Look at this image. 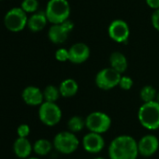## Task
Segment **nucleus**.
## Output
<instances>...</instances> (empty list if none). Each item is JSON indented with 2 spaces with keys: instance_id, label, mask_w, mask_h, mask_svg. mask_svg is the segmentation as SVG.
Instances as JSON below:
<instances>
[{
  "instance_id": "bb28decb",
  "label": "nucleus",
  "mask_w": 159,
  "mask_h": 159,
  "mask_svg": "<svg viewBox=\"0 0 159 159\" xmlns=\"http://www.w3.org/2000/svg\"><path fill=\"white\" fill-rule=\"evenodd\" d=\"M151 21H152V25L154 27V29L159 32V9L154 10V11L152 14Z\"/></svg>"
},
{
  "instance_id": "f3484780",
  "label": "nucleus",
  "mask_w": 159,
  "mask_h": 159,
  "mask_svg": "<svg viewBox=\"0 0 159 159\" xmlns=\"http://www.w3.org/2000/svg\"><path fill=\"white\" fill-rule=\"evenodd\" d=\"M110 65L111 67L122 74L126 71L128 61L124 53H122L121 52H114L110 56Z\"/></svg>"
},
{
  "instance_id": "c756f323",
  "label": "nucleus",
  "mask_w": 159,
  "mask_h": 159,
  "mask_svg": "<svg viewBox=\"0 0 159 159\" xmlns=\"http://www.w3.org/2000/svg\"><path fill=\"white\" fill-rule=\"evenodd\" d=\"M92 159H106V158H104V157H102V156H97V157H94V158H92Z\"/></svg>"
},
{
  "instance_id": "f03ea898",
  "label": "nucleus",
  "mask_w": 159,
  "mask_h": 159,
  "mask_svg": "<svg viewBox=\"0 0 159 159\" xmlns=\"http://www.w3.org/2000/svg\"><path fill=\"white\" fill-rule=\"evenodd\" d=\"M139 124L147 130L159 129V103L156 100L143 103L138 111Z\"/></svg>"
},
{
  "instance_id": "7c9ffc66",
  "label": "nucleus",
  "mask_w": 159,
  "mask_h": 159,
  "mask_svg": "<svg viewBox=\"0 0 159 159\" xmlns=\"http://www.w3.org/2000/svg\"><path fill=\"white\" fill-rule=\"evenodd\" d=\"M156 101L159 103V92L157 93V97H156Z\"/></svg>"
},
{
  "instance_id": "ddd939ff",
  "label": "nucleus",
  "mask_w": 159,
  "mask_h": 159,
  "mask_svg": "<svg viewBox=\"0 0 159 159\" xmlns=\"http://www.w3.org/2000/svg\"><path fill=\"white\" fill-rule=\"evenodd\" d=\"M22 98L29 106H40L44 102L43 91L37 86H27L22 93Z\"/></svg>"
},
{
  "instance_id": "412c9836",
  "label": "nucleus",
  "mask_w": 159,
  "mask_h": 159,
  "mask_svg": "<svg viewBox=\"0 0 159 159\" xmlns=\"http://www.w3.org/2000/svg\"><path fill=\"white\" fill-rule=\"evenodd\" d=\"M156 97H157V91L152 85H145L140 89L139 98L143 101V103L156 100Z\"/></svg>"
},
{
  "instance_id": "5701e85b",
  "label": "nucleus",
  "mask_w": 159,
  "mask_h": 159,
  "mask_svg": "<svg viewBox=\"0 0 159 159\" xmlns=\"http://www.w3.org/2000/svg\"><path fill=\"white\" fill-rule=\"evenodd\" d=\"M21 8L26 13H35L39 9V1L38 0H23Z\"/></svg>"
},
{
  "instance_id": "423d86ee",
  "label": "nucleus",
  "mask_w": 159,
  "mask_h": 159,
  "mask_svg": "<svg viewBox=\"0 0 159 159\" xmlns=\"http://www.w3.org/2000/svg\"><path fill=\"white\" fill-rule=\"evenodd\" d=\"M85 126L91 132L104 134L111 126V118L103 111H93L86 116Z\"/></svg>"
},
{
  "instance_id": "2f4dec72",
  "label": "nucleus",
  "mask_w": 159,
  "mask_h": 159,
  "mask_svg": "<svg viewBox=\"0 0 159 159\" xmlns=\"http://www.w3.org/2000/svg\"><path fill=\"white\" fill-rule=\"evenodd\" d=\"M25 159H39V157H27Z\"/></svg>"
},
{
  "instance_id": "a211bd4d",
  "label": "nucleus",
  "mask_w": 159,
  "mask_h": 159,
  "mask_svg": "<svg viewBox=\"0 0 159 159\" xmlns=\"http://www.w3.org/2000/svg\"><path fill=\"white\" fill-rule=\"evenodd\" d=\"M58 88H59L61 97L66 98L74 97L79 91L78 83L73 79H66V80H64V81L60 84Z\"/></svg>"
},
{
  "instance_id": "7ed1b4c3",
  "label": "nucleus",
  "mask_w": 159,
  "mask_h": 159,
  "mask_svg": "<svg viewBox=\"0 0 159 159\" xmlns=\"http://www.w3.org/2000/svg\"><path fill=\"white\" fill-rule=\"evenodd\" d=\"M45 14L52 25L62 24L69 18L70 5L67 0H49Z\"/></svg>"
},
{
  "instance_id": "4468645a",
  "label": "nucleus",
  "mask_w": 159,
  "mask_h": 159,
  "mask_svg": "<svg viewBox=\"0 0 159 159\" xmlns=\"http://www.w3.org/2000/svg\"><path fill=\"white\" fill-rule=\"evenodd\" d=\"M13 151L17 157L25 159L29 157L33 152V145L27 139V138L18 137V139L13 143Z\"/></svg>"
},
{
  "instance_id": "20e7f679",
  "label": "nucleus",
  "mask_w": 159,
  "mask_h": 159,
  "mask_svg": "<svg viewBox=\"0 0 159 159\" xmlns=\"http://www.w3.org/2000/svg\"><path fill=\"white\" fill-rule=\"evenodd\" d=\"M80 139L75 133L67 130L57 133L53 138V148L62 154H71L80 146Z\"/></svg>"
},
{
  "instance_id": "0eeeda50",
  "label": "nucleus",
  "mask_w": 159,
  "mask_h": 159,
  "mask_svg": "<svg viewBox=\"0 0 159 159\" xmlns=\"http://www.w3.org/2000/svg\"><path fill=\"white\" fill-rule=\"evenodd\" d=\"M39 118L45 125L54 126L62 119V111L55 102L44 101L39 106Z\"/></svg>"
},
{
  "instance_id": "f8f14e48",
  "label": "nucleus",
  "mask_w": 159,
  "mask_h": 159,
  "mask_svg": "<svg viewBox=\"0 0 159 159\" xmlns=\"http://www.w3.org/2000/svg\"><path fill=\"white\" fill-rule=\"evenodd\" d=\"M68 54L69 62H71L72 64L80 65L88 60L91 54V51L88 45H86L85 43L78 42L73 44L68 49Z\"/></svg>"
},
{
  "instance_id": "4be33fe9",
  "label": "nucleus",
  "mask_w": 159,
  "mask_h": 159,
  "mask_svg": "<svg viewBox=\"0 0 159 159\" xmlns=\"http://www.w3.org/2000/svg\"><path fill=\"white\" fill-rule=\"evenodd\" d=\"M61 94L59 91V88L54 85H48L43 90V97L44 101L48 102H56L58 98H60Z\"/></svg>"
},
{
  "instance_id": "f257e3e1",
  "label": "nucleus",
  "mask_w": 159,
  "mask_h": 159,
  "mask_svg": "<svg viewBox=\"0 0 159 159\" xmlns=\"http://www.w3.org/2000/svg\"><path fill=\"white\" fill-rule=\"evenodd\" d=\"M109 159H137L139 155L138 141L129 135L114 138L108 147Z\"/></svg>"
},
{
  "instance_id": "39448f33",
  "label": "nucleus",
  "mask_w": 159,
  "mask_h": 159,
  "mask_svg": "<svg viewBox=\"0 0 159 159\" xmlns=\"http://www.w3.org/2000/svg\"><path fill=\"white\" fill-rule=\"evenodd\" d=\"M27 13L20 8L11 9L5 15L4 25L6 28L13 33H18L23 31L27 26Z\"/></svg>"
},
{
  "instance_id": "473e14b6",
  "label": "nucleus",
  "mask_w": 159,
  "mask_h": 159,
  "mask_svg": "<svg viewBox=\"0 0 159 159\" xmlns=\"http://www.w3.org/2000/svg\"><path fill=\"white\" fill-rule=\"evenodd\" d=\"M0 1H1V0H0Z\"/></svg>"
},
{
  "instance_id": "9d476101",
  "label": "nucleus",
  "mask_w": 159,
  "mask_h": 159,
  "mask_svg": "<svg viewBox=\"0 0 159 159\" xmlns=\"http://www.w3.org/2000/svg\"><path fill=\"white\" fill-rule=\"evenodd\" d=\"M82 145L85 152L96 154L102 152V150L105 148V139L102 134L89 131V133L84 136Z\"/></svg>"
},
{
  "instance_id": "6e6552de",
  "label": "nucleus",
  "mask_w": 159,
  "mask_h": 159,
  "mask_svg": "<svg viewBox=\"0 0 159 159\" xmlns=\"http://www.w3.org/2000/svg\"><path fill=\"white\" fill-rule=\"evenodd\" d=\"M121 77V73L110 66L102 68L98 72L95 82L99 89L108 91L119 85Z\"/></svg>"
},
{
  "instance_id": "aec40b11",
  "label": "nucleus",
  "mask_w": 159,
  "mask_h": 159,
  "mask_svg": "<svg viewBox=\"0 0 159 159\" xmlns=\"http://www.w3.org/2000/svg\"><path fill=\"white\" fill-rule=\"evenodd\" d=\"M86 127L85 126V119H84L82 116L74 115L72 116L68 122H67V128L69 131L73 133H80L83 131V129Z\"/></svg>"
},
{
  "instance_id": "a878e982",
  "label": "nucleus",
  "mask_w": 159,
  "mask_h": 159,
  "mask_svg": "<svg viewBox=\"0 0 159 159\" xmlns=\"http://www.w3.org/2000/svg\"><path fill=\"white\" fill-rule=\"evenodd\" d=\"M30 134V127L26 124H23L17 128V135L20 138H27Z\"/></svg>"
},
{
  "instance_id": "cd10ccee",
  "label": "nucleus",
  "mask_w": 159,
  "mask_h": 159,
  "mask_svg": "<svg viewBox=\"0 0 159 159\" xmlns=\"http://www.w3.org/2000/svg\"><path fill=\"white\" fill-rule=\"evenodd\" d=\"M146 3L152 10L159 9V0H146Z\"/></svg>"
},
{
  "instance_id": "b1692460",
  "label": "nucleus",
  "mask_w": 159,
  "mask_h": 159,
  "mask_svg": "<svg viewBox=\"0 0 159 159\" xmlns=\"http://www.w3.org/2000/svg\"><path fill=\"white\" fill-rule=\"evenodd\" d=\"M133 84H134L133 80L129 76H122L120 79L118 86H120V88L125 90V91H128L132 88Z\"/></svg>"
},
{
  "instance_id": "c85d7f7f",
  "label": "nucleus",
  "mask_w": 159,
  "mask_h": 159,
  "mask_svg": "<svg viewBox=\"0 0 159 159\" xmlns=\"http://www.w3.org/2000/svg\"><path fill=\"white\" fill-rule=\"evenodd\" d=\"M62 25H63V26L66 28V30L68 33H70V32L73 30V28H74V24H73L69 19H67L66 21H65L64 23H62Z\"/></svg>"
},
{
  "instance_id": "393cba45",
  "label": "nucleus",
  "mask_w": 159,
  "mask_h": 159,
  "mask_svg": "<svg viewBox=\"0 0 159 159\" xmlns=\"http://www.w3.org/2000/svg\"><path fill=\"white\" fill-rule=\"evenodd\" d=\"M55 59L59 62H66L69 60L68 50L65 48H59L55 52Z\"/></svg>"
},
{
  "instance_id": "1a4fd4ad",
  "label": "nucleus",
  "mask_w": 159,
  "mask_h": 159,
  "mask_svg": "<svg viewBox=\"0 0 159 159\" xmlns=\"http://www.w3.org/2000/svg\"><path fill=\"white\" fill-rule=\"evenodd\" d=\"M110 38L117 43H125L130 36V29L126 22L117 19L111 23L108 28Z\"/></svg>"
},
{
  "instance_id": "6ab92c4d",
  "label": "nucleus",
  "mask_w": 159,
  "mask_h": 159,
  "mask_svg": "<svg viewBox=\"0 0 159 159\" xmlns=\"http://www.w3.org/2000/svg\"><path fill=\"white\" fill-rule=\"evenodd\" d=\"M52 147L53 144L50 140L46 139H39L33 144V152L39 156H44L52 152Z\"/></svg>"
},
{
  "instance_id": "2eb2a0df",
  "label": "nucleus",
  "mask_w": 159,
  "mask_h": 159,
  "mask_svg": "<svg viewBox=\"0 0 159 159\" xmlns=\"http://www.w3.org/2000/svg\"><path fill=\"white\" fill-rule=\"evenodd\" d=\"M69 33L66 30L62 24L52 25L48 31L49 39L54 44H62L64 43L68 37Z\"/></svg>"
},
{
  "instance_id": "9b49d317",
  "label": "nucleus",
  "mask_w": 159,
  "mask_h": 159,
  "mask_svg": "<svg viewBox=\"0 0 159 159\" xmlns=\"http://www.w3.org/2000/svg\"><path fill=\"white\" fill-rule=\"evenodd\" d=\"M138 149L139 155L151 157L155 154L159 149V139L153 134L144 135L138 141Z\"/></svg>"
},
{
  "instance_id": "dca6fc26",
  "label": "nucleus",
  "mask_w": 159,
  "mask_h": 159,
  "mask_svg": "<svg viewBox=\"0 0 159 159\" xmlns=\"http://www.w3.org/2000/svg\"><path fill=\"white\" fill-rule=\"evenodd\" d=\"M48 22L45 12H35L28 17L27 27L32 32H39L45 28Z\"/></svg>"
}]
</instances>
